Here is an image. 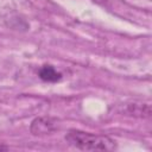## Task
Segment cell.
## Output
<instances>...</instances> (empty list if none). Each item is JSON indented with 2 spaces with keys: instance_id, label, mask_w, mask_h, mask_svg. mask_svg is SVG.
I'll use <instances>...</instances> for the list:
<instances>
[{
  "instance_id": "5",
  "label": "cell",
  "mask_w": 152,
  "mask_h": 152,
  "mask_svg": "<svg viewBox=\"0 0 152 152\" xmlns=\"http://www.w3.org/2000/svg\"><path fill=\"white\" fill-rule=\"evenodd\" d=\"M91 1H94L96 4H107L109 0H91Z\"/></svg>"
},
{
  "instance_id": "3",
  "label": "cell",
  "mask_w": 152,
  "mask_h": 152,
  "mask_svg": "<svg viewBox=\"0 0 152 152\" xmlns=\"http://www.w3.org/2000/svg\"><path fill=\"white\" fill-rule=\"evenodd\" d=\"M40 80H43L44 82H58L61 78H62V74L58 72L52 65L50 64H45L43 65L40 69H39V72H38Z\"/></svg>"
},
{
  "instance_id": "1",
  "label": "cell",
  "mask_w": 152,
  "mask_h": 152,
  "mask_svg": "<svg viewBox=\"0 0 152 152\" xmlns=\"http://www.w3.org/2000/svg\"><path fill=\"white\" fill-rule=\"evenodd\" d=\"M65 140L72 147L82 151H113L116 148V142L112 138L80 129H69Z\"/></svg>"
},
{
  "instance_id": "4",
  "label": "cell",
  "mask_w": 152,
  "mask_h": 152,
  "mask_svg": "<svg viewBox=\"0 0 152 152\" xmlns=\"http://www.w3.org/2000/svg\"><path fill=\"white\" fill-rule=\"evenodd\" d=\"M128 113L135 116H150L151 110H150V106L148 104H141V103H132L128 104Z\"/></svg>"
},
{
  "instance_id": "2",
  "label": "cell",
  "mask_w": 152,
  "mask_h": 152,
  "mask_svg": "<svg viewBox=\"0 0 152 152\" xmlns=\"http://www.w3.org/2000/svg\"><path fill=\"white\" fill-rule=\"evenodd\" d=\"M56 129V119L49 116H40L31 122L30 131L33 135H45L50 134Z\"/></svg>"
}]
</instances>
